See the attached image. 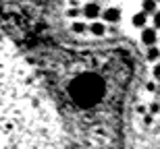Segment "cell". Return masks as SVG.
Returning a JSON list of instances; mask_svg holds the SVG:
<instances>
[{
    "mask_svg": "<svg viewBox=\"0 0 160 149\" xmlns=\"http://www.w3.org/2000/svg\"><path fill=\"white\" fill-rule=\"evenodd\" d=\"M146 89H148V91H156V85L154 83H148V85H146Z\"/></svg>",
    "mask_w": 160,
    "mask_h": 149,
    "instance_id": "14",
    "label": "cell"
},
{
    "mask_svg": "<svg viewBox=\"0 0 160 149\" xmlns=\"http://www.w3.org/2000/svg\"><path fill=\"white\" fill-rule=\"evenodd\" d=\"M79 12H81L79 8H71V11H69V17H77Z\"/></svg>",
    "mask_w": 160,
    "mask_h": 149,
    "instance_id": "13",
    "label": "cell"
},
{
    "mask_svg": "<svg viewBox=\"0 0 160 149\" xmlns=\"http://www.w3.org/2000/svg\"><path fill=\"white\" fill-rule=\"evenodd\" d=\"M156 91H158V93H160V83H158V85H156Z\"/></svg>",
    "mask_w": 160,
    "mask_h": 149,
    "instance_id": "15",
    "label": "cell"
},
{
    "mask_svg": "<svg viewBox=\"0 0 160 149\" xmlns=\"http://www.w3.org/2000/svg\"><path fill=\"white\" fill-rule=\"evenodd\" d=\"M83 15H85V17H88V19H96V17H98V15H100V6H98V4H96V2H89V4H85V6H83Z\"/></svg>",
    "mask_w": 160,
    "mask_h": 149,
    "instance_id": "4",
    "label": "cell"
},
{
    "mask_svg": "<svg viewBox=\"0 0 160 149\" xmlns=\"http://www.w3.org/2000/svg\"><path fill=\"white\" fill-rule=\"evenodd\" d=\"M131 21H133V25H135V27L143 29V27H146V21H148V15H146V12H137V15H133V19H131Z\"/></svg>",
    "mask_w": 160,
    "mask_h": 149,
    "instance_id": "6",
    "label": "cell"
},
{
    "mask_svg": "<svg viewBox=\"0 0 160 149\" xmlns=\"http://www.w3.org/2000/svg\"><path fill=\"white\" fill-rule=\"evenodd\" d=\"M158 35H156V29H148V27H143L142 29V44L143 46H154Z\"/></svg>",
    "mask_w": 160,
    "mask_h": 149,
    "instance_id": "2",
    "label": "cell"
},
{
    "mask_svg": "<svg viewBox=\"0 0 160 149\" xmlns=\"http://www.w3.org/2000/svg\"><path fill=\"white\" fill-rule=\"evenodd\" d=\"M152 72H154V77H156V79H160V62L154 66V71H152Z\"/></svg>",
    "mask_w": 160,
    "mask_h": 149,
    "instance_id": "12",
    "label": "cell"
},
{
    "mask_svg": "<svg viewBox=\"0 0 160 149\" xmlns=\"http://www.w3.org/2000/svg\"><path fill=\"white\" fill-rule=\"evenodd\" d=\"M156 6H158V2H156V0H143V2H142V12H146V15H150V12H152V15H154V12L158 11Z\"/></svg>",
    "mask_w": 160,
    "mask_h": 149,
    "instance_id": "5",
    "label": "cell"
},
{
    "mask_svg": "<svg viewBox=\"0 0 160 149\" xmlns=\"http://www.w3.org/2000/svg\"><path fill=\"white\" fill-rule=\"evenodd\" d=\"M0 149H69L60 114L27 60L0 31Z\"/></svg>",
    "mask_w": 160,
    "mask_h": 149,
    "instance_id": "1",
    "label": "cell"
},
{
    "mask_svg": "<svg viewBox=\"0 0 160 149\" xmlns=\"http://www.w3.org/2000/svg\"><path fill=\"white\" fill-rule=\"evenodd\" d=\"M146 58L148 60H158L160 58V50L156 46H148V54H146Z\"/></svg>",
    "mask_w": 160,
    "mask_h": 149,
    "instance_id": "8",
    "label": "cell"
},
{
    "mask_svg": "<svg viewBox=\"0 0 160 149\" xmlns=\"http://www.w3.org/2000/svg\"><path fill=\"white\" fill-rule=\"evenodd\" d=\"M88 29L92 31L96 37H102V35H104V31H106V27H104V23H92Z\"/></svg>",
    "mask_w": 160,
    "mask_h": 149,
    "instance_id": "7",
    "label": "cell"
},
{
    "mask_svg": "<svg viewBox=\"0 0 160 149\" xmlns=\"http://www.w3.org/2000/svg\"><path fill=\"white\" fill-rule=\"evenodd\" d=\"M102 17H104L106 23H119L121 21V11L112 6V8H106V11L102 12Z\"/></svg>",
    "mask_w": 160,
    "mask_h": 149,
    "instance_id": "3",
    "label": "cell"
},
{
    "mask_svg": "<svg viewBox=\"0 0 160 149\" xmlns=\"http://www.w3.org/2000/svg\"><path fill=\"white\" fill-rule=\"evenodd\" d=\"M85 29H88V27H85L83 23H75V25H73V31H75V33H83Z\"/></svg>",
    "mask_w": 160,
    "mask_h": 149,
    "instance_id": "9",
    "label": "cell"
},
{
    "mask_svg": "<svg viewBox=\"0 0 160 149\" xmlns=\"http://www.w3.org/2000/svg\"><path fill=\"white\" fill-rule=\"evenodd\" d=\"M158 112H160V104H158V101H154V104L150 106V114H158Z\"/></svg>",
    "mask_w": 160,
    "mask_h": 149,
    "instance_id": "10",
    "label": "cell"
},
{
    "mask_svg": "<svg viewBox=\"0 0 160 149\" xmlns=\"http://www.w3.org/2000/svg\"><path fill=\"white\" fill-rule=\"evenodd\" d=\"M154 27H156V29H160V11L154 12Z\"/></svg>",
    "mask_w": 160,
    "mask_h": 149,
    "instance_id": "11",
    "label": "cell"
}]
</instances>
